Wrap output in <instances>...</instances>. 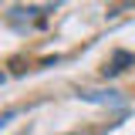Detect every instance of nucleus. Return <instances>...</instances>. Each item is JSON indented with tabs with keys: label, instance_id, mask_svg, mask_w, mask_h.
<instances>
[{
	"label": "nucleus",
	"instance_id": "f257e3e1",
	"mask_svg": "<svg viewBox=\"0 0 135 135\" xmlns=\"http://www.w3.org/2000/svg\"><path fill=\"white\" fill-rule=\"evenodd\" d=\"M128 64H135V54H128V51H115L112 61L105 64V78H108V74H122Z\"/></svg>",
	"mask_w": 135,
	"mask_h": 135
},
{
	"label": "nucleus",
	"instance_id": "f03ea898",
	"mask_svg": "<svg viewBox=\"0 0 135 135\" xmlns=\"http://www.w3.org/2000/svg\"><path fill=\"white\" fill-rule=\"evenodd\" d=\"M7 122H10V115H3V118H0V128H3V125H7Z\"/></svg>",
	"mask_w": 135,
	"mask_h": 135
},
{
	"label": "nucleus",
	"instance_id": "7ed1b4c3",
	"mask_svg": "<svg viewBox=\"0 0 135 135\" xmlns=\"http://www.w3.org/2000/svg\"><path fill=\"white\" fill-rule=\"evenodd\" d=\"M0 84H3V74H0Z\"/></svg>",
	"mask_w": 135,
	"mask_h": 135
}]
</instances>
